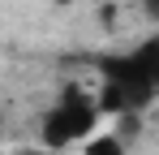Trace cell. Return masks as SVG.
Segmentation results:
<instances>
[{
  "label": "cell",
  "instance_id": "277c9868",
  "mask_svg": "<svg viewBox=\"0 0 159 155\" xmlns=\"http://www.w3.org/2000/svg\"><path fill=\"white\" fill-rule=\"evenodd\" d=\"M142 4H146V13H151V17H159V0H142Z\"/></svg>",
  "mask_w": 159,
  "mask_h": 155
},
{
  "label": "cell",
  "instance_id": "5b68a950",
  "mask_svg": "<svg viewBox=\"0 0 159 155\" xmlns=\"http://www.w3.org/2000/svg\"><path fill=\"white\" fill-rule=\"evenodd\" d=\"M0 134H4V108H0Z\"/></svg>",
  "mask_w": 159,
  "mask_h": 155
},
{
  "label": "cell",
  "instance_id": "7a4b0ae2",
  "mask_svg": "<svg viewBox=\"0 0 159 155\" xmlns=\"http://www.w3.org/2000/svg\"><path fill=\"white\" fill-rule=\"evenodd\" d=\"M99 103L90 91H82V86H69L60 99L39 116V147H48V151H65V147H78L82 138H90L95 125H99Z\"/></svg>",
  "mask_w": 159,
  "mask_h": 155
},
{
  "label": "cell",
  "instance_id": "3957f363",
  "mask_svg": "<svg viewBox=\"0 0 159 155\" xmlns=\"http://www.w3.org/2000/svg\"><path fill=\"white\" fill-rule=\"evenodd\" d=\"M78 155H125V138H116V134H90V138H82Z\"/></svg>",
  "mask_w": 159,
  "mask_h": 155
},
{
  "label": "cell",
  "instance_id": "6da1fadb",
  "mask_svg": "<svg viewBox=\"0 0 159 155\" xmlns=\"http://www.w3.org/2000/svg\"><path fill=\"white\" fill-rule=\"evenodd\" d=\"M103 86L95 91L99 112H146L159 91V39H146L142 48L125 56H103Z\"/></svg>",
  "mask_w": 159,
  "mask_h": 155
}]
</instances>
